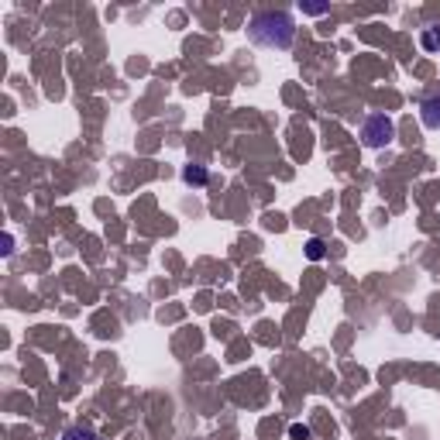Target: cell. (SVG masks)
I'll use <instances>...</instances> for the list:
<instances>
[{
	"label": "cell",
	"mask_w": 440,
	"mask_h": 440,
	"mask_svg": "<svg viewBox=\"0 0 440 440\" xmlns=\"http://www.w3.org/2000/svg\"><path fill=\"white\" fill-rule=\"evenodd\" d=\"M182 179L203 186V182H207V169H203V165H186V169H182Z\"/></svg>",
	"instance_id": "5"
},
{
	"label": "cell",
	"mask_w": 440,
	"mask_h": 440,
	"mask_svg": "<svg viewBox=\"0 0 440 440\" xmlns=\"http://www.w3.org/2000/svg\"><path fill=\"white\" fill-rule=\"evenodd\" d=\"M392 134H396V127H392V121H389L386 114L368 117V121H365V131H362V138H365L368 148H382V145H389Z\"/></svg>",
	"instance_id": "2"
},
{
	"label": "cell",
	"mask_w": 440,
	"mask_h": 440,
	"mask_svg": "<svg viewBox=\"0 0 440 440\" xmlns=\"http://www.w3.org/2000/svg\"><path fill=\"white\" fill-rule=\"evenodd\" d=\"M62 440H100L93 430H83V427H72V430H65Z\"/></svg>",
	"instance_id": "6"
},
{
	"label": "cell",
	"mask_w": 440,
	"mask_h": 440,
	"mask_svg": "<svg viewBox=\"0 0 440 440\" xmlns=\"http://www.w3.org/2000/svg\"><path fill=\"white\" fill-rule=\"evenodd\" d=\"M248 34H251L255 45H265V48H289L296 28H293V17H289V14H282V10H265V14H258V17L251 21Z\"/></svg>",
	"instance_id": "1"
},
{
	"label": "cell",
	"mask_w": 440,
	"mask_h": 440,
	"mask_svg": "<svg viewBox=\"0 0 440 440\" xmlns=\"http://www.w3.org/2000/svg\"><path fill=\"white\" fill-rule=\"evenodd\" d=\"M420 110H423V124L437 131V127H440V96H430V100H423V107H420Z\"/></svg>",
	"instance_id": "3"
},
{
	"label": "cell",
	"mask_w": 440,
	"mask_h": 440,
	"mask_svg": "<svg viewBox=\"0 0 440 440\" xmlns=\"http://www.w3.org/2000/svg\"><path fill=\"white\" fill-rule=\"evenodd\" d=\"M293 437H296V440H306V437H310V427H300V423H296V427H293Z\"/></svg>",
	"instance_id": "8"
},
{
	"label": "cell",
	"mask_w": 440,
	"mask_h": 440,
	"mask_svg": "<svg viewBox=\"0 0 440 440\" xmlns=\"http://www.w3.org/2000/svg\"><path fill=\"white\" fill-rule=\"evenodd\" d=\"M420 45H423L427 52H437V48H440V28H423Z\"/></svg>",
	"instance_id": "4"
},
{
	"label": "cell",
	"mask_w": 440,
	"mask_h": 440,
	"mask_svg": "<svg viewBox=\"0 0 440 440\" xmlns=\"http://www.w3.org/2000/svg\"><path fill=\"white\" fill-rule=\"evenodd\" d=\"M306 255H310L313 262H317V258H324V241H320V238H313V241L306 244Z\"/></svg>",
	"instance_id": "7"
}]
</instances>
